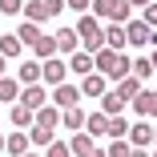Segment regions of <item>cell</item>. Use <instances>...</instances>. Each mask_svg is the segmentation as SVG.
Segmentation results:
<instances>
[{"mask_svg":"<svg viewBox=\"0 0 157 157\" xmlns=\"http://www.w3.org/2000/svg\"><path fill=\"white\" fill-rule=\"evenodd\" d=\"M16 36H20V40H24L28 48H33V44H36V40L44 36V33H40V24H33V20H24V24L16 28Z\"/></svg>","mask_w":157,"mask_h":157,"instance_id":"obj_27","label":"cell"},{"mask_svg":"<svg viewBox=\"0 0 157 157\" xmlns=\"http://www.w3.org/2000/svg\"><path fill=\"white\" fill-rule=\"evenodd\" d=\"M73 52H81L77 28H60V33H56V56H73Z\"/></svg>","mask_w":157,"mask_h":157,"instance_id":"obj_9","label":"cell"},{"mask_svg":"<svg viewBox=\"0 0 157 157\" xmlns=\"http://www.w3.org/2000/svg\"><path fill=\"white\" fill-rule=\"evenodd\" d=\"M81 97H85L81 85H69V81L52 89V105H56V109H73V105H81Z\"/></svg>","mask_w":157,"mask_h":157,"instance_id":"obj_5","label":"cell"},{"mask_svg":"<svg viewBox=\"0 0 157 157\" xmlns=\"http://www.w3.org/2000/svg\"><path fill=\"white\" fill-rule=\"evenodd\" d=\"M28 141H33V149H48V145L56 141V133L44 129V125H33V129H28Z\"/></svg>","mask_w":157,"mask_h":157,"instance_id":"obj_23","label":"cell"},{"mask_svg":"<svg viewBox=\"0 0 157 157\" xmlns=\"http://www.w3.org/2000/svg\"><path fill=\"white\" fill-rule=\"evenodd\" d=\"M125 44V24H105V48H113V52H121Z\"/></svg>","mask_w":157,"mask_h":157,"instance_id":"obj_19","label":"cell"},{"mask_svg":"<svg viewBox=\"0 0 157 157\" xmlns=\"http://www.w3.org/2000/svg\"><path fill=\"white\" fill-rule=\"evenodd\" d=\"M36 125H44V129H56V125H60V109H56V105L36 109Z\"/></svg>","mask_w":157,"mask_h":157,"instance_id":"obj_26","label":"cell"},{"mask_svg":"<svg viewBox=\"0 0 157 157\" xmlns=\"http://www.w3.org/2000/svg\"><path fill=\"white\" fill-rule=\"evenodd\" d=\"M85 133L97 141V137H109V117L97 109V113H89V121H85Z\"/></svg>","mask_w":157,"mask_h":157,"instance_id":"obj_13","label":"cell"},{"mask_svg":"<svg viewBox=\"0 0 157 157\" xmlns=\"http://www.w3.org/2000/svg\"><path fill=\"white\" fill-rule=\"evenodd\" d=\"M0 77H8V56H0Z\"/></svg>","mask_w":157,"mask_h":157,"instance_id":"obj_35","label":"cell"},{"mask_svg":"<svg viewBox=\"0 0 157 157\" xmlns=\"http://www.w3.org/2000/svg\"><path fill=\"white\" fill-rule=\"evenodd\" d=\"M4 153L8 157H24V153H33V141H28V133H8V145H4Z\"/></svg>","mask_w":157,"mask_h":157,"instance_id":"obj_12","label":"cell"},{"mask_svg":"<svg viewBox=\"0 0 157 157\" xmlns=\"http://www.w3.org/2000/svg\"><path fill=\"white\" fill-rule=\"evenodd\" d=\"M85 121H89V113H85L81 105H73V109H60V125H65L69 133H85Z\"/></svg>","mask_w":157,"mask_h":157,"instance_id":"obj_10","label":"cell"},{"mask_svg":"<svg viewBox=\"0 0 157 157\" xmlns=\"http://www.w3.org/2000/svg\"><path fill=\"white\" fill-rule=\"evenodd\" d=\"M4 145H8V137H4V133H0V153H4Z\"/></svg>","mask_w":157,"mask_h":157,"instance_id":"obj_39","label":"cell"},{"mask_svg":"<svg viewBox=\"0 0 157 157\" xmlns=\"http://www.w3.org/2000/svg\"><path fill=\"white\" fill-rule=\"evenodd\" d=\"M153 141H157V125H153Z\"/></svg>","mask_w":157,"mask_h":157,"instance_id":"obj_41","label":"cell"},{"mask_svg":"<svg viewBox=\"0 0 157 157\" xmlns=\"http://www.w3.org/2000/svg\"><path fill=\"white\" fill-rule=\"evenodd\" d=\"M133 113L141 121H157V89H141V97L133 101Z\"/></svg>","mask_w":157,"mask_h":157,"instance_id":"obj_8","label":"cell"},{"mask_svg":"<svg viewBox=\"0 0 157 157\" xmlns=\"http://www.w3.org/2000/svg\"><path fill=\"white\" fill-rule=\"evenodd\" d=\"M20 81H12V77H0V105H20Z\"/></svg>","mask_w":157,"mask_h":157,"instance_id":"obj_15","label":"cell"},{"mask_svg":"<svg viewBox=\"0 0 157 157\" xmlns=\"http://www.w3.org/2000/svg\"><path fill=\"white\" fill-rule=\"evenodd\" d=\"M93 157H109V153H105V149H101V145H97V149H93Z\"/></svg>","mask_w":157,"mask_h":157,"instance_id":"obj_38","label":"cell"},{"mask_svg":"<svg viewBox=\"0 0 157 157\" xmlns=\"http://www.w3.org/2000/svg\"><path fill=\"white\" fill-rule=\"evenodd\" d=\"M149 157H157V145H153V153H149Z\"/></svg>","mask_w":157,"mask_h":157,"instance_id":"obj_43","label":"cell"},{"mask_svg":"<svg viewBox=\"0 0 157 157\" xmlns=\"http://www.w3.org/2000/svg\"><path fill=\"white\" fill-rule=\"evenodd\" d=\"M8 121L16 125V129H33V125H36V113L28 109V105H8Z\"/></svg>","mask_w":157,"mask_h":157,"instance_id":"obj_11","label":"cell"},{"mask_svg":"<svg viewBox=\"0 0 157 157\" xmlns=\"http://www.w3.org/2000/svg\"><path fill=\"white\" fill-rule=\"evenodd\" d=\"M141 20H145L149 28H157V0H153V4H145V12H141Z\"/></svg>","mask_w":157,"mask_h":157,"instance_id":"obj_33","label":"cell"},{"mask_svg":"<svg viewBox=\"0 0 157 157\" xmlns=\"http://www.w3.org/2000/svg\"><path fill=\"white\" fill-rule=\"evenodd\" d=\"M16 81L20 85H44L40 81V60H24V65L16 69Z\"/></svg>","mask_w":157,"mask_h":157,"instance_id":"obj_18","label":"cell"},{"mask_svg":"<svg viewBox=\"0 0 157 157\" xmlns=\"http://www.w3.org/2000/svg\"><path fill=\"white\" fill-rule=\"evenodd\" d=\"M24 52V40L16 36V33H4V36H0V56H8V60H16Z\"/></svg>","mask_w":157,"mask_h":157,"instance_id":"obj_20","label":"cell"},{"mask_svg":"<svg viewBox=\"0 0 157 157\" xmlns=\"http://www.w3.org/2000/svg\"><path fill=\"white\" fill-rule=\"evenodd\" d=\"M125 40H129L133 48H141V44H157V33L145 20H129V24H125Z\"/></svg>","mask_w":157,"mask_h":157,"instance_id":"obj_4","label":"cell"},{"mask_svg":"<svg viewBox=\"0 0 157 157\" xmlns=\"http://www.w3.org/2000/svg\"><path fill=\"white\" fill-rule=\"evenodd\" d=\"M65 77H69V60L65 56H52V60H40V81L44 85H65Z\"/></svg>","mask_w":157,"mask_h":157,"instance_id":"obj_3","label":"cell"},{"mask_svg":"<svg viewBox=\"0 0 157 157\" xmlns=\"http://www.w3.org/2000/svg\"><path fill=\"white\" fill-rule=\"evenodd\" d=\"M65 4H69V8H73L77 16H85V12L93 8V0H65Z\"/></svg>","mask_w":157,"mask_h":157,"instance_id":"obj_34","label":"cell"},{"mask_svg":"<svg viewBox=\"0 0 157 157\" xmlns=\"http://www.w3.org/2000/svg\"><path fill=\"white\" fill-rule=\"evenodd\" d=\"M24 157H40V153H24Z\"/></svg>","mask_w":157,"mask_h":157,"instance_id":"obj_42","label":"cell"},{"mask_svg":"<svg viewBox=\"0 0 157 157\" xmlns=\"http://www.w3.org/2000/svg\"><path fill=\"white\" fill-rule=\"evenodd\" d=\"M149 60H153V69H157V52H153V56H149Z\"/></svg>","mask_w":157,"mask_h":157,"instance_id":"obj_40","label":"cell"},{"mask_svg":"<svg viewBox=\"0 0 157 157\" xmlns=\"http://www.w3.org/2000/svg\"><path fill=\"white\" fill-rule=\"evenodd\" d=\"M117 97H121L125 105H133V101L141 97V81H137V77H125V81H117Z\"/></svg>","mask_w":157,"mask_h":157,"instance_id":"obj_17","label":"cell"},{"mask_svg":"<svg viewBox=\"0 0 157 157\" xmlns=\"http://www.w3.org/2000/svg\"><path fill=\"white\" fill-rule=\"evenodd\" d=\"M0 12H4V16H20L24 12V0H0Z\"/></svg>","mask_w":157,"mask_h":157,"instance_id":"obj_32","label":"cell"},{"mask_svg":"<svg viewBox=\"0 0 157 157\" xmlns=\"http://www.w3.org/2000/svg\"><path fill=\"white\" fill-rule=\"evenodd\" d=\"M93 16H97V20H105V24H129L133 16V4H129V0H93V8H89Z\"/></svg>","mask_w":157,"mask_h":157,"instance_id":"obj_2","label":"cell"},{"mask_svg":"<svg viewBox=\"0 0 157 157\" xmlns=\"http://www.w3.org/2000/svg\"><path fill=\"white\" fill-rule=\"evenodd\" d=\"M129 157H149V149H133V153H129Z\"/></svg>","mask_w":157,"mask_h":157,"instance_id":"obj_37","label":"cell"},{"mask_svg":"<svg viewBox=\"0 0 157 157\" xmlns=\"http://www.w3.org/2000/svg\"><path fill=\"white\" fill-rule=\"evenodd\" d=\"M101 113L105 117H121L125 113V101L117 97V93H105V97H101Z\"/></svg>","mask_w":157,"mask_h":157,"instance_id":"obj_25","label":"cell"},{"mask_svg":"<svg viewBox=\"0 0 157 157\" xmlns=\"http://www.w3.org/2000/svg\"><path fill=\"white\" fill-rule=\"evenodd\" d=\"M33 56H36V60H52V56H56V36H40V40L33 44Z\"/></svg>","mask_w":157,"mask_h":157,"instance_id":"obj_24","label":"cell"},{"mask_svg":"<svg viewBox=\"0 0 157 157\" xmlns=\"http://www.w3.org/2000/svg\"><path fill=\"white\" fill-rule=\"evenodd\" d=\"M129 4H133V8H145V4H153V0H129Z\"/></svg>","mask_w":157,"mask_h":157,"instance_id":"obj_36","label":"cell"},{"mask_svg":"<svg viewBox=\"0 0 157 157\" xmlns=\"http://www.w3.org/2000/svg\"><path fill=\"white\" fill-rule=\"evenodd\" d=\"M93 65H97V73L109 81V73H113V65H117V52H113V48H101V52H93Z\"/></svg>","mask_w":157,"mask_h":157,"instance_id":"obj_22","label":"cell"},{"mask_svg":"<svg viewBox=\"0 0 157 157\" xmlns=\"http://www.w3.org/2000/svg\"><path fill=\"white\" fill-rule=\"evenodd\" d=\"M69 149H73V157H93V149H97V141H93L89 133H73Z\"/></svg>","mask_w":157,"mask_h":157,"instance_id":"obj_21","label":"cell"},{"mask_svg":"<svg viewBox=\"0 0 157 157\" xmlns=\"http://www.w3.org/2000/svg\"><path fill=\"white\" fill-rule=\"evenodd\" d=\"M20 105H28V109H44V105H52V97H48V89L44 85H24L20 89Z\"/></svg>","mask_w":157,"mask_h":157,"instance_id":"obj_6","label":"cell"},{"mask_svg":"<svg viewBox=\"0 0 157 157\" xmlns=\"http://www.w3.org/2000/svg\"><path fill=\"white\" fill-rule=\"evenodd\" d=\"M153 73H157V69H153V60H145V56L133 60V77H137V81H145V77H153Z\"/></svg>","mask_w":157,"mask_h":157,"instance_id":"obj_29","label":"cell"},{"mask_svg":"<svg viewBox=\"0 0 157 157\" xmlns=\"http://www.w3.org/2000/svg\"><path fill=\"white\" fill-rule=\"evenodd\" d=\"M105 153H109V157H129V153H133V145H129V141H109V149H105Z\"/></svg>","mask_w":157,"mask_h":157,"instance_id":"obj_31","label":"cell"},{"mask_svg":"<svg viewBox=\"0 0 157 157\" xmlns=\"http://www.w3.org/2000/svg\"><path fill=\"white\" fill-rule=\"evenodd\" d=\"M81 93H85V97H93V101H101L105 93H109V89H105V77H101V73H89V77L81 81Z\"/></svg>","mask_w":157,"mask_h":157,"instance_id":"obj_14","label":"cell"},{"mask_svg":"<svg viewBox=\"0 0 157 157\" xmlns=\"http://www.w3.org/2000/svg\"><path fill=\"white\" fill-rule=\"evenodd\" d=\"M125 141H129L133 149H149V145H157V141H153V125L137 117V121H133V129H129V137H125Z\"/></svg>","mask_w":157,"mask_h":157,"instance_id":"obj_7","label":"cell"},{"mask_svg":"<svg viewBox=\"0 0 157 157\" xmlns=\"http://www.w3.org/2000/svg\"><path fill=\"white\" fill-rule=\"evenodd\" d=\"M77 36H81V44H85V52H101L105 48V24L93 16V12H85V16H77Z\"/></svg>","mask_w":157,"mask_h":157,"instance_id":"obj_1","label":"cell"},{"mask_svg":"<svg viewBox=\"0 0 157 157\" xmlns=\"http://www.w3.org/2000/svg\"><path fill=\"white\" fill-rule=\"evenodd\" d=\"M69 73H81V77H89V73H97V65H93V52H73L69 56Z\"/></svg>","mask_w":157,"mask_h":157,"instance_id":"obj_16","label":"cell"},{"mask_svg":"<svg viewBox=\"0 0 157 157\" xmlns=\"http://www.w3.org/2000/svg\"><path fill=\"white\" fill-rule=\"evenodd\" d=\"M129 129H133V125L125 121V117H109V137H113V141H125Z\"/></svg>","mask_w":157,"mask_h":157,"instance_id":"obj_28","label":"cell"},{"mask_svg":"<svg viewBox=\"0 0 157 157\" xmlns=\"http://www.w3.org/2000/svg\"><path fill=\"white\" fill-rule=\"evenodd\" d=\"M44 157H73V149H69V141H60V137H56V141L44 149Z\"/></svg>","mask_w":157,"mask_h":157,"instance_id":"obj_30","label":"cell"}]
</instances>
